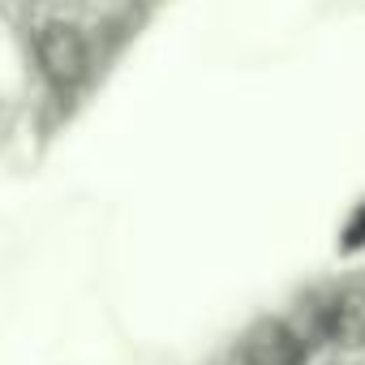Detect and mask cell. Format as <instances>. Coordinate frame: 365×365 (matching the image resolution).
Segmentation results:
<instances>
[{
	"mask_svg": "<svg viewBox=\"0 0 365 365\" xmlns=\"http://www.w3.org/2000/svg\"><path fill=\"white\" fill-rule=\"evenodd\" d=\"M35 61H39V73L43 82L56 91V95H73L86 78H91V43L86 35L65 22V18H48L39 31H35Z\"/></svg>",
	"mask_w": 365,
	"mask_h": 365,
	"instance_id": "1",
	"label": "cell"
},
{
	"mask_svg": "<svg viewBox=\"0 0 365 365\" xmlns=\"http://www.w3.org/2000/svg\"><path fill=\"white\" fill-rule=\"evenodd\" d=\"M322 335L335 348H365V288H339L327 305H322Z\"/></svg>",
	"mask_w": 365,
	"mask_h": 365,
	"instance_id": "2",
	"label": "cell"
},
{
	"mask_svg": "<svg viewBox=\"0 0 365 365\" xmlns=\"http://www.w3.org/2000/svg\"><path fill=\"white\" fill-rule=\"evenodd\" d=\"M241 365H301V339L288 322L267 318L241 339Z\"/></svg>",
	"mask_w": 365,
	"mask_h": 365,
	"instance_id": "3",
	"label": "cell"
},
{
	"mask_svg": "<svg viewBox=\"0 0 365 365\" xmlns=\"http://www.w3.org/2000/svg\"><path fill=\"white\" fill-rule=\"evenodd\" d=\"M356 250H365V202L339 228V254H356Z\"/></svg>",
	"mask_w": 365,
	"mask_h": 365,
	"instance_id": "4",
	"label": "cell"
}]
</instances>
